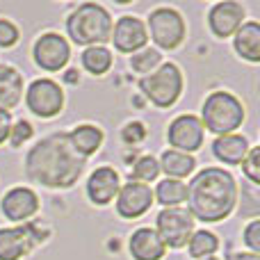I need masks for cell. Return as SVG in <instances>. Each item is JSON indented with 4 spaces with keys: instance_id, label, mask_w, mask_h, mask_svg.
<instances>
[{
    "instance_id": "cell-1",
    "label": "cell",
    "mask_w": 260,
    "mask_h": 260,
    "mask_svg": "<svg viewBox=\"0 0 260 260\" xmlns=\"http://www.w3.org/2000/svg\"><path fill=\"white\" fill-rule=\"evenodd\" d=\"M85 169V157L78 155L67 133L41 139L25 157V174L46 187H71Z\"/></svg>"
},
{
    "instance_id": "cell-2",
    "label": "cell",
    "mask_w": 260,
    "mask_h": 260,
    "mask_svg": "<svg viewBox=\"0 0 260 260\" xmlns=\"http://www.w3.org/2000/svg\"><path fill=\"white\" fill-rule=\"evenodd\" d=\"M189 215L201 221H219L231 215L238 201L235 178L224 169H203L187 187Z\"/></svg>"
},
{
    "instance_id": "cell-3",
    "label": "cell",
    "mask_w": 260,
    "mask_h": 260,
    "mask_svg": "<svg viewBox=\"0 0 260 260\" xmlns=\"http://www.w3.org/2000/svg\"><path fill=\"white\" fill-rule=\"evenodd\" d=\"M67 30L76 44L80 46H101L110 41L112 35V18L108 9L96 3H85L69 16Z\"/></svg>"
},
{
    "instance_id": "cell-4",
    "label": "cell",
    "mask_w": 260,
    "mask_h": 260,
    "mask_svg": "<svg viewBox=\"0 0 260 260\" xmlns=\"http://www.w3.org/2000/svg\"><path fill=\"white\" fill-rule=\"evenodd\" d=\"M244 121V108L229 91H212L203 103V128L215 135H231Z\"/></svg>"
},
{
    "instance_id": "cell-5",
    "label": "cell",
    "mask_w": 260,
    "mask_h": 260,
    "mask_svg": "<svg viewBox=\"0 0 260 260\" xmlns=\"http://www.w3.org/2000/svg\"><path fill=\"white\" fill-rule=\"evenodd\" d=\"M142 91L157 108H171L183 91V73L176 64H162L142 80Z\"/></svg>"
},
{
    "instance_id": "cell-6",
    "label": "cell",
    "mask_w": 260,
    "mask_h": 260,
    "mask_svg": "<svg viewBox=\"0 0 260 260\" xmlns=\"http://www.w3.org/2000/svg\"><path fill=\"white\" fill-rule=\"evenodd\" d=\"M148 30L151 37L160 48H176L180 46V41L185 39V21L176 9L171 7H157L148 16ZM146 30V32H148Z\"/></svg>"
},
{
    "instance_id": "cell-7",
    "label": "cell",
    "mask_w": 260,
    "mask_h": 260,
    "mask_svg": "<svg viewBox=\"0 0 260 260\" xmlns=\"http://www.w3.org/2000/svg\"><path fill=\"white\" fill-rule=\"evenodd\" d=\"M194 231V217L187 210L180 208H165L157 215V231L160 240L165 242V247L180 249L189 242Z\"/></svg>"
},
{
    "instance_id": "cell-8",
    "label": "cell",
    "mask_w": 260,
    "mask_h": 260,
    "mask_svg": "<svg viewBox=\"0 0 260 260\" xmlns=\"http://www.w3.org/2000/svg\"><path fill=\"white\" fill-rule=\"evenodd\" d=\"M25 103L37 117H55L62 112L64 94L57 82L53 80H35L25 94Z\"/></svg>"
},
{
    "instance_id": "cell-9",
    "label": "cell",
    "mask_w": 260,
    "mask_h": 260,
    "mask_svg": "<svg viewBox=\"0 0 260 260\" xmlns=\"http://www.w3.org/2000/svg\"><path fill=\"white\" fill-rule=\"evenodd\" d=\"M167 137H169V144L174 146V151H180V153L197 151V148H201V144H203L201 119L192 117V114H183V117L174 119Z\"/></svg>"
},
{
    "instance_id": "cell-10",
    "label": "cell",
    "mask_w": 260,
    "mask_h": 260,
    "mask_svg": "<svg viewBox=\"0 0 260 260\" xmlns=\"http://www.w3.org/2000/svg\"><path fill=\"white\" fill-rule=\"evenodd\" d=\"M69 55H71V50H69L67 39L55 35V32L39 37L35 44V62L41 69H46V71H59V69H64L69 62Z\"/></svg>"
},
{
    "instance_id": "cell-11",
    "label": "cell",
    "mask_w": 260,
    "mask_h": 260,
    "mask_svg": "<svg viewBox=\"0 0 260 260\" xmlns=\"http://www.w3.org/2000/svg\"><path fill=\"white\" fill-rule=\"evenodd\" d=\"M37 224L16 226V229H0V260H18L32 249L35 242L44 238L35 235Z\"/></svg>"
},
{
    "instance_id": "cell-12",
    "label": "cell",
    "mask_w": 260,
    "mask_h": 260,
    "mask_svg": "<svg viewBox=\"0 0 260 260\" xmlns=\"http://www.w3.org/2000/svg\"><path fill=\"white\" fill-rule=\"evenodd\" d=\"M153 203V192L148 185L137 183V180H130L123 187H119L117 194V210L121 217L126 219H135V217H142L144 212L151 208Z\"/></svg>"
},
{
    "instance_id": "cell-13",
    "label": "cell",
    "mask_w": 260,
    "mask_h": 260,
    "mask_svg": "<svg viewBox=\"0 0 260 260\" xmlns=\"http://www.w3.org/2000/svg\"><path fill=\"white\" fill-rule=\"evenodd\" d=\"M110 39L114 41V48L121 53H137L146 46L148 41V32L139 18L135 16H123L117 21V25L112 27Z\"/></svg>"
},
{
    "instance_id": "cell-14",
    "label": "cell",
    "mask_w": 260,
    "mask_h": 260,
    "mask_svg": "<svg viewBox=\"0 0 260 260\" xmlns=\"http://www.w3.org/2000/svg\"><path fill=\"white\" fill-rule=\"evenodd\" d=\"M208 23H210V30L215 32L217 37H231L240 30V25L244 23V7L240 3H219L210 9V16H208Z\"/></svg>"
},
{
    "instance_id": "cell-15",
    "label": "cell",
    "mask_w": 260,
    "mask_h": 260,
    "mask_svg": "<svg viewBox=\"0 0 260 260\" xmlns=\"http://www.w3.org/2000/svg\"><path fill=\"white\" fill-rule=\"evenodd\" d=\"M39 210V199L30 187H14L3 197V212L12 221H25Z\"/></svg>"
},
{
    "instance_id": "cell-16",
    "label": "cell",
    "mask_w": 260,
    "mask_h": 260,
    "mask_svg": "<svg viewBox=\"0 0 260 260\" xmlns=\"http://www.w3.org/2000/svg\"><path fill=\"white\" fill-rule=\"evenodd\" d=\"M119 174L112 169V167H101L94 174L89 176V183H87V194L94 203L99 206H105L110 203L114 197L119 194Z\"/></svg>"
},
{
    "instance_id": "cell-17",
    "label": "cell",
    "mask_w": 260,
    "mask_h": 260,
    "mask_svg": "<svg viewBox=\"0 0 260 260\" xmlns=\"http://www.w3.org/2000/svg\"><path fill=\"white\" fill-rule=\"evenodd\" d=\"M167 247L153 229H139L130 238V253L135 260H160Z\"/></svg>"
},
{
    "instance_id": "cell-18",
    "label": "cell",
    "mask_w": 260,
    "mask_h": 260,
    "mask_svg": "<svg viewBox=\"0 0 260 260\" xmlns=\"http://www.w3.org/2000/svg\"><path fill=\"white\" fill-rule=\"evenodd\" d=\"M212 153L217 155V160L226 162V165H240L249 153V144L242 135H221L212 144Z\"/></svg>"
},
{
    "instance_id": "cell-19",
    "label": "cell",
    "mask_w": 260,
    "mask_h": 260,
    "mask_svg": "<svg viewBox=\"0 0 260 260\" xmlns=\"http://www.w3.org/2000/svg\"><path fill=\"white\" fill-rule=\"evenodd\" d=\"M23 94V78L14 67L0 64V110H12L21 101Z\"/></svg>"
},
{
    "instance_id": "cell-20",
    "label": "cell",
    "mask_w": 260,
    "mask_h": 260,
    "mask_svg": "<svg viewBox=\"0 0 260 260\" xmlns=\"http://www.w3.org/2000/svg\"><path fill=\"white\" fill-rule=\"evenodd\" d=\"M235 50L249 62L260 59V25L253 21L242 23L240 30L235 32Z\"/></svg>"
},
{
    "instance_id": "cell-21",
    "label": "cell",
    "mask_w": 260,
    "mask_h": 260,
    "mask_svg": "<svg viewBox=\"0 0 260 260\" xmlns=\"http://www.w3.org/2000/svg\"><path fill=\"white\" fill-rule=\"evenodd\" d=\"M69 142L76 148L78 155L87 157L91 153L99 151V146L103 144V133H101L96 126H78L76 130L69 133Z\"/></svg>"
},
{
    "instance_id": "cell-22",
    "label": "cell",
    "mask_w": 260,
    "mask_h": 260,
    "mask_svg": "<svg viewBox=\"0 0 260 260\" xmlns=\"http://www.w3.org/2000/svg\"><path fill=\"white\" fill-rule=\"evenodd\" d=\"M194 167H197V162H194V157L189 155V153H180V151H174V148L162 153L160 169H165L167 178L180 180V178L192 174Z\"/></svg>"
},
{
    "instance_id": "cell-23",
    "label": "cell",
    "mask_w": 260,
    "mask_h": 260,
    "mask_svg": "<svg viewBox=\"0 0 260 260\" xmlns=\"http://www.w3.org/2000/svg\"><path fill=\"white\" fill-rule=\"evenodd\" d=\"M153 199H157V201L167 208H176V206L187 201V185H185L183 180L165 178L162 183H157Z\"/></svg>"
},
{
    "instance_id": "cell-24",
    "label": "cell",
    "mask_w": 260,
    "mask_h": 260,
    "mask_svg": "<svg viewBox=\"0 0 260 260\" xmlns=\"http://www.w3.org/2000/svg\"><path fill=\"white\" fill-rule=\"evenodd\" d=\"M82 67L94 76H103L110 67H112V53L103 46H89L82 53Z\"/></svg>"
},
{
    "instance_id": "cell-25",
    "label": "cell",
    "mask_w": 260,
    "mask_h": 260,
    "mask_svg": "<svg viewBox=\"0 0 260 260\" xmlns=\"http://www.w3.org/2000/svg\"><path fill=\"white\" fill-rule=\"evenodd\" d=\"M189 256L192 258H212V253L217 251V247H219V242H217V238L212 233H208V231H199V233H192V238H189Z\"/></svg>"
},
{
    "instance_id": "cell-26",
    "label": "cell",
    "mask_w": 260,
    "mask_h": 260,
    "mask_svg": "<svg viewBox=\"0 0 260 260\" xmlns=\"http://www.w3.org/2000/svg\"><path fill=\"white\" fill-rule=\"evenodd\" d=\"M157 174H160V162L155 160V157L151 155H144L139 157L137 162H135V169H133V178L137 180V183H151V180L157 178Z\"/></svg>"
},
{
    "instance_id": "cell-27",
    "label": "cell",
    "mask_w": 260,
    "mask_h": 260,
    "mask_svg": "<svg viewBox=\"0 0 260 260\" xmlns=\"http://www.w3.org/2000/svg\"><path fill=\"white\" fill-rule=\"evenodd\" d=\"M160 64V53L153 48L139 50V53H133V59H130V67L135 69L137 73H153V69Z\"/></svg>"
},
{
    "instance_id": "cell-28",
    "label": "cell",
    "mask_w": 260,
    "mask_h": 260,
    "mask_svg": "<svg viewBox=\"0 0 260 260\" xmlns=\"http://www.w3.org/2000/svg\"><path fill=\"white\" fill-rule=\"evenodd\" d=\"M240 212L244 217H256L260 212V192L258 185L251 183H242V206H240Z\"/></svg>"
},
{
    "instance_id": "cell-29",
    "label": "cell",
    "mask_w": 260,
    "mask_h": 260,
    "mask_svg": "<svg viewBox=\"0 0 260 260\" xmlns=\"http://www.w3.org/2000/svg\"><path fill=\"white\" fill-rule=\"evenodd\" d=\"M242 169L251 185L260 183V151L258 148H251V151L247 153V157L242 160Z\"/></svg>"
},
{
    "instance_id": "cell-30",
    "label": "cell",
    "mask_w": 260,
    "mask_h": 260,
    "mask_svg": "<svg viewBox=\"0 0 260 260\" xmlns=\"http://www.w3.org/2000/svg\"><path fill=\"white\" fill-rule=\"evenodd\" d=\"M18 41V30L12 21L0 18V48H9Z\"/></svg>"
},
{
    "instance_id": "cell-31",
    "label": "cell",
    "mask_w": 260,
    "mask_h": 260,
    "mask_svg": "<svg viewBox=\"0 0 260 260\" xmlns=\"http://www.w3.org/2000/svg\"><path fill=\"white\" fill-rule=\"evenodd\" d=\"M32 137V126L27 121H18L16 126L9 128V142H12V146H21L23 142H27V139Z\"/></svg>"
},
{
    "instance_id": "cell-32",
    "label": "cell",
    "mask_w": 260,
    "mask_h": 260,
    "mask_svg": "<svg viewBox=\"0 0 260 260\" xmlns=\"http://www.w3.org/2000/svg\"><path fill=\"white\" fill-rule=\"evenodd\" d=\"M260 221L253 219L251 224L247 226V231H244V242H247V247L251 249V253H260Z\"/></svg>"
},
{
    "instance_id": "cell-33",
    "label": "cell",
    "mask_w": 260,
    "mask_h": 260,
    "mask_svg": "<svg viewBox=\"0 0 260 260\" xmlns=\"http://www.w3.org/2000/svg\"><path fill=\"white\" fill-rule=\"evenodd\" d=\"M121 135H123V142L126 144H139L144 139V135H146V128H144L142 123H128Z\"/></svg>"
},
{
    "instance_id": "cell-34",
    "label": "cell",
    "mask_w": 260,
    "mask_h": 260,
    "mask_svg": "<svg viewBox=\"0 0 260 260\" xmlns=\"http://www.w3.org/2000/svg\"><path fill=\"white\" fill-rule=\"evenodd\" d=\"M9 128H12V121H9V112L0 110V144L9 137Z\"/></svg>"
},
{
    "instance_id": "cell-35",
    "label": "cell",
    "mask_w": 260,
    "mask_h": 260,
    "mask_svg": "<svg viewBox=\"0 0 260 260\" xmlns=\"http://www.w3.org/2000/svg\"><path fill=\"white\" fill-rule=\"evenodd\" d=\"M229 260H260V256L258 253H231L229 256Z\"/></svg>"
},
{
    "instance_id": "cell-36",
    "label": "cell",
    "mask_w": 260,
    "mask_h": 260,
    "mask_svg": "<svg viewBox=\"0 0 260 260\" xmlns=\"http://www.w3.org/2000/svg\"><path fill=\"white\" fill-rule=\"evenodd\" d=\"M203 260H219V258H203Z\"/></svg>"
}]
</instances>
